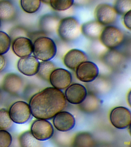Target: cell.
Here are the masks:
<instances>
[{"label": "cell", "mask_w": 131, "mask_h": 147, "mask_svg": "<svg viewBox=\"0 0 131 147\" xmlns=\"http://www.w3.org/2000/svg\"><path fill=\"white\" fill-rule=\"evenodd\" d=\"M91 0H73V5L76 6H84L90 2Z\"/></svg>", "instance_id": "28"}, {"label": "cell", "mask_w": 131, "mask_h": 147, "mask_svg": "<svg viewBox=\"0 0 131 147\" xmlns=\"http://www.w3.org/2000/svg\"><path fill=\"white\" fill-rule=\"evenodd\" d=\"M123 17V23L125 27L128 29L131 28V11H128L124 15Z\"/></svg>", "instance_id": "27"}, {"label": "cell", "mask_w": 131, "mask_h": 147, "mask_svg": "<svg viewBox=\"0 0 131 147\" xmlns=\"http://www.w3.org/2000/svg\"><path fill=\"white\" fill-rule=\"evenodd\" d=\"M12 122L9 111L4 109H0V129H8L12 126Z\"/></svg>", "instance_id": "25"}, {"label": "cell", "mask_w": 131, "mask_h": 147, "mask_svg": "<svg viewBox=\"0 0 131 147\" xmlns=\"http://www.w3.org/2000/svg\"><path fill=\"white\" fill-rule=\"evenodd\" d=\"M1 90H0V99H1Z\"/></svg>", "instance_id": "33"}, {"label": "cell", "mask_w": 131, "mask_h": 147, "mask_svg": "<svg viewBox=\"0 0 131 147\" xmlns=\"http://www.w3.org/2000/svg\"><path fill=\"white\" fill-rule=\"evenodd\" d=\"M6 65V61L3 55H0V72L4 68Z\"/></svg>", "instance_id": "29"}, {"label": "cell", "mask_w": 131, "mask_h": 147, "mask_svg": "<svg viewBox=\"0 0 131 147\" xmlns=\"http://www.w3.org/2000/svg\"><path fill=\"white\" fill-rule=\"evenodd\" d=\"M88 61L87 55L80 49H72L64 55L63 61L64 65L71 70H76L83 62Z\"/></svg>", "instance_id": "16"}, {"label": "cell", "mask_w": 131, "mask_h": 147, "mask_svg": "<svg viewBox=\"0 0 131 147\" xmlns=\"http://www.w3.org/2000/svg\"><path fill=\"white\" fill-rule=\"evenodd\" d=\"M33 43L31 40L25 37L15 39L12 44L13 52L20 58L28 57L33 53Z\"/></svg>", "instance_id": "15"}, {"label": "cell", "mask_w": 131, "mask_h": 147, "mask_svg": "<svg viewBox=\"0 0 131 147\" xmlns=\"http://www.w3.org/2000/svg\"><path fill=\"white\" fill-rule=\"evenodd\" d=\"M65 95L67 100L71 104H81L86 100L87 92L83 85L79 84L70 85L66 88Z\"/></svg>", "instance_id": "11"}, {"label": "cell", "mask_w": 131, "mask_h": 147, "mask_svg": "<svg viewBox=\"0 0 131 147\" xmlns=\"http://www.w3.org/2000/svg\"><path fill=\"white\" fill-rule=\"evenodd\" d=\"M104 26L95 20L83 23L80 25V31L84 36L90 40L98 39Z\"/></svg>", "instance_id": "17"}, {"label": "cell", "mask_w": 131, "mask_h": 147, "mask_svg": "<svg viewBox=\"0 0 131 147\" xmlns=\"http://www.w3.org/2000/svg\"><path fill=\"white\" fill-rule=\"evenodd\" d=\"M130 92L128 96V99H129V100H128L129 103L130 105Z\"/></svg>", "instance_id": "31"}, {"label": "cell", "mask_w": 131, "mask_h": 147, "mask_svg": "<svg viewBox=\"0 0 131 147\" xmlns=\"http://www.w3.org/2000/svg\"><path fill=\"white\" fill-rule=\"evenodd\" d=\"M56 69L55 64L50 61L40 62L39 67L37 73L41 79L46 81H49L50 75Z\"/></svg>", "instance_id": "19"}, {"label": "cell", "mask_w": 131, "mask_h": 147, "mask_svg": "<svg viewBox=\"0 0 131 147\" xmlns=\"http://www.w3.org/2000/svg\"><path fill=\"white\" fill-rule=\"evenodd\" d=\"M117 15L113 6L108 3H100L94 10L95 20L103 26L110 25L115 23Z\"/></svg>", "instance_id": "5"}, {"label": "cell", "mask_w": 131, "mask_h": 147, "mask_svg": "<svg viewBox=\"0 0 131 147\" xmlns=\"http://www.w3.org/2000/svg\"><path fill=\"white\" fill-rule=\"evenodd\" d=\"M16 10L13 4L9 0L0 1V19L10 21L15 18Z\"/></svg>", "instance_id": "18"}, {"label": "cell", "mask_w": 131, "mask_h": 147, "mask_svg": "<svg viewBox=\"0 0 131 147\" xmlns=\"http://www.w3.org/2000/svg\"><path fill=\"white\" fill-rule=\"evenodd\" d=\"M23 80L16 74L11 73L6 74L2 82V87L6 92L11 95H16L20 92L23 87Z\"/></svg>", "instance_id": "14"}, {"label": "cell", "mask_w": 131, "mask_h": 147, "mask_svg": "<svg viewBox=\"0 0 131 147\" xmlns=\"http://www.w3.org/2000/svg\"><path fill=\"white\" fill-rule=\"evenodd\" d=\"M31 131L37 140L45 141L52 137L54 134V128L48 120L37 119L32 123Z\"/></svg>", "instance_id": "8"}, {"label": "cell", "mask_w": 131, "mask_h": 147, "mask_svg": "<svg viewBox=\"0 0 131 147\" xmlns=\"http://www.w3.org/2000/svg\"><path fill=\"white\" fill-rule=\"evenodd\" d=\"M9 111L12 121L17 124H22L27 122L31 115L29 104L22 101L13 103Z\"/></svg>", "instance_id": "6"}, {"label": "cell", "mask_w": 131, "mask_h": 147, "mask_svg": "<svg viewBox=\"0 0 131 147\" xmlns=\"http://www.w3.org/2000/svg\"><path fill=\"white\" fill-rule=\"evenodd\" d=\"M67 101L61 90L49 87L34 94L31 98L29 105L34 118L49 120L65 109Z\"/></svg>", "instance_id": "1"}, {"label": "cell", "mask_w": 131, "mask_h": 147, "mask_svg": "<svg viewBox=\"0 0 131 147\" xmlns=\"http://www.w3.org/2000/svg\"><path fill=\"white\" fill-rule=\"evenodd\" d=\"M49 4L54 10L64 11L73 5V0H50Z\"/></svg>", "instance_id": "23"}, {"label": "cell", "mask_w": 131, "mask_h": 147, "mask_svg": "<svg viewBox=\"0 0 131 147\" xmlns=\"http://www.w3.org/2000/svg\"><path fill=\"white\" fill-rule=\"evenodd\" d=\"M110 119L115 127L118 129H125L130 126L131 111L125 107H117L111 110Z\"/></svg>", "instance_id": "7"}, {"label": "cell", "mask_w": 131, "mask_h": 147, "mask_svg": "<svg viewBox=\"0 0 131 147\" xmlns=\"http://www.w3.org/2000/svg\"><path fill=\"white\" fill-rule=\"evenodd\" d=\"M98 39L106 48L114 49L121 45L125 40V35L118 28L107 25L103 27Z\"/></svg>", "instance_id": "4"}, {"label": "cell", "mask_w": 131, "mask_h": 147, "mask_svg": "<svg viewBox=\"0 0 131 147\" xmlns=\"http://www.w3.org/2000/svg\"><path fill=\"white\" fill-rule=\"evenodd\" d=\"M72 77L69 71L63 68L56 69L50 75L49 81L53 87L62 90L71 85Z\"/></svg>", "instance_id": "10"}, {"label": "cell", "mask_w": 131, "mask_h": 147, "mask_svg": "<svg viewBox=\"0 0 131 147\" xmlns=\"http://www.w3.org/2000/svg\"><path fill=\"white\" fill-rule=\"evenodd\" d=\"M0 1H1V0H0Z\"/></svg>", "instance_id": "34"}, {"label": "cell", "mask_w": 131, "mask_h": 147, "mask_svg": "<svg viewBox=\"0 0 131 147\" xmlns=\"http://www.w3.org/2000/svg\"><path fill=\"white\" fill-rule=\"evenodd\" d=\"M53 123L57 130L61 132H67L75 127L76 120L74 116L70 113L61 111L54 117Z\"/></svg>", "instance_id": "12"}, {"label": "cell", "mask_w": 131, "mask_h": 147, "mask_svg": "<svg viewBox=\"0 0 131 147\" xmlns=\"http://www.w3.org/2000/svg\"><path fill=\"white\" fill-rule=\"evenodd\" d=\"M19 144L22 147H39V141L37 140L31 131H26L22 133L19 138Z\"/></svg>", "instance_id": "20"}, {"label": "cell", "mask_w": 131, "mask_h": 147, "mask_svg": "<svg viewBox=\"0 0 131 147\" xmlns=\"http://www.w3.org/2000/svg\"><path fill=\"white\" fill-rule=\"evenodd\" d=\"M57 47L54 40L46 36L37 38L33 43V53L39 60H51L56 56Z\"/></svg>", "instance_id": "2"}, {"label": "cell", "mask_w": 131, "mask_h": 147, "mask_svg": "<svg viewBox=\"0 0 131 147\" xmlns=\"http://www.w3.org/2000/svg\"><path fill=\"white\" fill-rule=\"evenodd\" d=\"M12 141L11 134L6 130L0 129V147H10Z\"/></svg>", "instance_id": "26"}, {"label": "cell", "mask_w": 131, "mask_h": 147, "mask_svg": "<svg viewBox=\"0 0 131 147\" xmlns=\"http://www.w3.org/2000/svg\"><path fill=\"white\" fill-rule=\"evenodd\" d=\"M1 20L0 19V28L1 27Z\"/></svg>", "instance_id": "32"}, {"label": "cell", "mask_w": 131, "mask_h": 147, "mask_svg": "<svg viewBox=\"0 0 131 147\" xmlns=\"http://www.w3.org/2000/svg\"><path fill=\"white\" fill-rule=\"evenodd\" d=\"M40 62L34 56L20 58L18 61L17 67L20 73L27 76H33L37 74Z\"/></svg>", "instance_id": "13"}, {"label": "cell", "mask_w": 131, "mask_h": 147, "mask_svg": "<svg viewBox=\"0 0 131 147\" xmlns=\"http://www.w3.org/2000/svg\"><path fill=\"white\" fill-rule=\"evenodd\" d=\"M11 45L10 36L5 32L0 31V55H4L7 53Z\"/></svg>", "instance_id": "24"}, {"label": "cell", "mask_w": 131, "mask_h": 147, "mask_svg": "<svg viewBox=\"0 0 131 147\" xmlns=\"http://www.w3.org/2000/svg\"><path fill=\"white\" fill-rule=\"evenodd\" d=\"M41 2H43V3H45V4H50V0H41Z\"/></svg>", "instance_id": "30"}, {"label": "cell", "mask_w": 131, "mask_h": 147, "mask_svg": "<svg viewBox=\"0 0 131 147\" xmlns=\"http://www.w3.org/2000/svg\"><path fill=\"white\" fill-rule=\"evenodd\" d=\"M56 30L58 36L65 42L76 40L81 33L79 21L72 17H66L60 20Z\"/></svg>", "instance_id": "3"}, {"label": "cell", "mask_w": 131, "mask_h": 147, "mask_svg": "<svg viewBox=\"0 0 131 147\" xmlns=\"http://www.w3.org/2000/svg\"><path fill=\"white\" fill-rule=\"evenodd\" d=\"M20 5L25 12L34 13L37 12L41 7V0H20Z\"/></svg>", "instance_id": "21"}, {"label": "cell", "mask_w": 131, "mask_h": 147, "mask_svg": "<svg viewBox=\"0 0 131 147\" xmlns=\"http://www.w3.org/2000/svg\"><path fill=\"white\" fill-rule=\"evenodd\" d=\"M113 7L117 14L124 16L131 10V0H115Z\"/></svg>", "instance_id": "22"}, {"label": "cell", "mask_w": 131, "mask_h": 147, "mask_svg": "<svg viewBox=\"0 0 131 147\" xmlns=\"http://www.w3.org/2000/svg\"><path fill=\"white\" fill-rule=\"evenodd\" d=\"M77 79L82 82L88 83L94 81L98 76L99 71L95 63L86 61L81 63L76 69Z\"/></svg>", "instance_id": "9"}]
</instances>
